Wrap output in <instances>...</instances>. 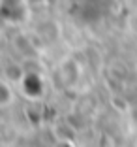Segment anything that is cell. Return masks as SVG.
<instances>
[{"instance_id": "6da1fadb", "label": "cell", "mask_w": 137, "mask_h": 147, "mask_svg": "<svg viewBox=\"0 0 137 147\" xmlns=\"http://www.w3.org/2000/svg\"><path fill=\"white\" fill-rule=\"evenodd\" d=\"M9 100H11V91H9L8 83L0 81V106L9 104Z\"/></svg>"}]
</instances>
